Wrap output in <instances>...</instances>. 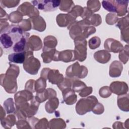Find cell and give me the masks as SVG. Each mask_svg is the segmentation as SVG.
<instances>
[{
  "label": "cell",
  "mask_w": 129,
  "mask_h": 129,
  "mask_svg": "<svg viewBox=\"0 0 129 129\" xmlns=\"http://www.w3.org/2000/svg\"><path fill=\"white\" fill-rule=\"evenodd\" d=\"M29 35L18 25H9L1 31V47L6 54L26 51Z\"/></svg>",
  "instance_id": "6da1fadb"
},
{
  "label": "cell",
  "mask_w": 129,
  "mask_h": 129,
  "mask_svg": "<svg viewBox=\"0 0 129 129\" xmlns=\"http://www.w3.org/2000/svg\"><path fill=\"white\" fill-rule=\"evenodd\" d=\"M90 22L86 19H83L81 21L74 22L68 27L70 30V35L74 40L86 39L88 36L94 34L96 29Z\"/></svg>",
  "instance_id": "7a4b0ae2"
},
{
  "label": "cell",
  "mask_w": 129,
  "mask_h": 129,
  "mask_svg": "<svg viewBox=\"0 0 129 129\" xmlns=\"http://www.w3.org/2000/svg\"><path fill=\"white\" fill-rule=\"evenodd\" d=\"M19 74L17 66L10 63V67L5 74L1 75V86L9 93H15L17 90V78Z\"/></svg>",
  "instance_id": "3957f363"
},
{
  "label": "cell",
  "mask_w": 129,
  "mask_h": 129,
  "mask_svg": "<svg viewBox=\"0 0 129 129\" xmlns=\"http://www.w3.org/2000/svg\"><path fill=\"white\" fill-rule=\"evenodd\" d=\"M97 102V99L94 96L81 99L78 101L76 106V112L80 115H83L92 111Z\"/></svg>",
  "instance_id": "277c9868"
},
{
  "label": "cell",
  "mask_w": 129,
  "mask_h": 129,
  "mask_svg": "<svg viewBox=\"0 0 129 129\" xmlns=\"http://www.w3.org/2000/svg\"><path fill=\"white\" fill-rule=\"evenodd\" d=\"M41 67L39 60L34 57L33 52L31 50L26 51V58L23 63L24 69L31 75H36Z\"/></svg>",
  "instance_id": "5b68a950"
},
{
  "label": "cell",
  "mask_w": 129,
  "mask_h": 129,
  "mask_svg": "<svg viewBox=\"0 0 129 129\" xmlns=\"http://www.w3.org/2000/svg\"><path fill=\"white\" fill-rule=\"evenodd\" d=\"M87 74L88 70L87 68L83 66H80L78 62L68 67L66 73V76L68 78L73 79L75 78H84Z\"/></svg>",
  "instance_id": "8992f818"
},
{
  "label": "cell",
  "mask_w": 129,
  "mask_h": 129,
  "mask_svg": "<svg viewBox=\"0 0 129 129\" xmlns=\"http://www.w3.org/2000/svg\"><path fill=\"white\" fill-rule=\"evenodd\" d=\"M41 77L46 80L52 84L57 85L60 83L64 79L63 76L60 74L57 70H51L49 68H43L41 71Z\"/></svg>",
  "instance_id": "52a82bcc"
},
{
  "label": "cell",
  "mask_w": 129,
  "mask_h": 129,
  "mask_svg": "<svg viewBox=\"0 0 129 129\" xmlns=\"http://www.w3.org/2000/svg\"><path fill=\"white\" fill-rule=\"evenodd\" d=\"M32 5L35 6L38 9L45 12L53 11L57 10L59 6L60 1H49L40 0L33 1L31 2Z\"/></svg>",
  "instance_id": "ba28073f"
},
{
  "label": "cell",
  "mask_w": 129,
  "mask_h": 129,
  "mask_svg": "<svg viewBox=\"0 0 129 129\" xmlns=\"http://www.w3.org/2000/svg\"><path fill=\"white\" fill-rule=\"evenodd\" d=\"M74 54L76 59L84 61L87 56V41L86 39H75Z\"/></svg>",
  "instance_id": "9c48e42d"
},
{
  "label": "cell",
  "mask_w": 129,
  "mask_h": 129,
  "mask_svg": "<svg viewBox=\"0 0 129 129\" xmlns=\"http://www.w3.org/2000/svg\"><path fill=\"white\" fill-rule=\"evenodd\" d=\"M17 11L23 16H28L30 18L39 16V14L38 9L29 2L22 3V5L18 7Z\"/></svg>",
  "instance_id": "30bf717a"
},
{
  "label": "cell",
  "mask_w": 129,
  "mask_h": 129,
  "mask_svg": "<svg viewBox=\"0 0 129 129\" xmlns=\"http://www.w3.org/2000/svg\"><path fill=\"white\" fill-rule=\"evenodd\" d=\"M34 97L32 92L25 89L18 92L15 95L16 107H18L32 99Z\"/></svg>",
  "instance_id": "8fae6325"
},
{
  "label": "cell",
  "mask_w": 129,
  "mask_h": 129,
  "mask_svg": "<svg viewBox=\"0 0 129 129\" xmlns=\"http://www.w3.org/2000/svg\"><path fill=\"white\" fill-rule=\"evenodd\" d=\"M109 88L111 93L118 95L125 94L128 91L127 85L124 82H113L111 83Z\"/></svg>",
  "instance_id": "7c38bea8"
},
{
  "label": "cell",
  "mask_w": 129,
  "mask_h": 129,
  "mask_svg": "<svg viewBox=\"0 0 129 129\" xmlns=\"http://www.w3.org/2000/svg\"><path fill=\"white\" fill-rule=\"evenodd\" d=\"M104 47L108 52L114 53L118 52L123 48V45L120 42L112 38H108L106 40L104 44Z\"/></svg>",
  "instance_id": "4fadbf2b"
},
{
  "label": "cell",
  "mask_w": 129,
  "mask_h": 129,
  "mask_svg": "<svg viewBox=\"0 0 129 129\" xmlns=\"http://www.w3.org/2000/svg\"><path fill=\"white\" fill-rule=\"evenodd\" d=\"M76 19L69 13L68 14H60L56 17V22L59 26L66 27L74 22Z\"/></svg>",
  "instance_id": "5bb4252c"
},
{
  "label": "cell",
  "mask_w": 129,
  "mask_h": 129,
  "mask_svg": "<svg viewBox=\"0 0 129 129\" xmlns=\"http://www.w3.org/2000/svg\"><path fill=\"white\" fill-rule=\"evenodd\" d=\"M56 93L55 90L51 88H48L45 89L42 92L37 93L35 97L36 100L40 103L45 101L46 100L56 97Z\"/></svg>",
  "instance_id": "9a60e30c"
},
{
  "label": "cell",
  "mask_w": 129,
  "mask_h": 129,
  "mask_svg": "<svg viewBox=\"0 0 129 129\" xmlns=\"http://www.w3.org/2000/svg\"><path fill=\"white\" fill-rule=\"evenodd\" d=\"M32 25V28L40 32H42L46 28V23L43 18L40 16H34L29 18Z\"/></svg>",
  "instance_id": "2e32d148"
},
{
  "label": "cell",
  "mask_w": 129,
  "mask_h": 129,
  "mask_svg": "<svg viewBox=\"0 0 129 129\" xmlns=\"http://www.w3.org/2000/svg\"><path fill=\"white\" fill-rule=\"evenodd\" d=\"M41 39L36 35H32L29 37L27 43V50L37 51L42 48Z\"/></svg>",
  "instance_id": "e0dca14e"
},
{
  "label": "cell",
  "mask_w": 129,
  "mask_h": 129,
  "mask_svg": "<svg viewBox=\"0 0 129 129\" xmlns=\"http://www.w3.org/2000/svg\"><path fill=\"white\" fill-rule=\"evenodd\" d=\"M59 51L55 49V48L50 50L44 51L41 54L43 61L45 63H49L52 60L59 61L58 56Z\"/></svg>",
  "instance_id": "ac0fdd59"
},
{
  "label": "cell",
  "mask_w": 129,
  "mask_h": 129,
  "mask_svg": "<svg viewBox=\"0 0 129 129\" xmlns=\"http://www.w3.org/2000/svg\"><path fill=\"white\" fill-rule=\"evenodd\" d=\"M62 96L64 102L68 105L74 104L77 99V96L75 91L71 88H69L62 91Z\"/></svg>",
  "instance_id": "d6986e66"
},
{
  "label": "cell",
  "mask_w": 129,
  "mask_h": 129,
  "mask_svg": "<svg viewBox=\"0 0 129 129\" xmlns=\"http://www.w3.org/2000/svg\"><path fill=\"white\" fill-rule=\"evenodd\" d=\"M117 16H123L127 13L128 1H114Z\"/></svg>",
  "instance_id": "ffe728a7"
},
{
  "label": "cell",
  "mask_w": 129,
  "mask_h": 129,
  "mask_svg": "<svg viewBox=\"0 0 129 129\" xmlns=\"http://www.w3.org/2000/svg\"><path fill=\"white\" fill-rule=\"evenodd\" d=\"M122 64L118 61H113L109 68V75L111 77H118L121 75L122 70Z\"/></svg>",
  "instance_id": "44dd1931"
},
{
  "label": "cell",
  "mask_w": 129,
  "mask_h": 129,
  "mask_svg": "<svg viewBox=\"0 0 129 129\" xmlns=\"http://www.w3.org/2000/svg\"><path fill=\"white\" fill-rule=\"evenodd\" d=\"M94 57L95 60L101 63H107L111 58L110 53L105 50H99L95 52Z\"/></svg>",
  "instance_id": "7402d4cb"
},
{
  "label": "cell",
  "mask_w": 129,
  "mask_h": 129,
  "mask_svg": "<svg viewBox=\"0 0 129 129\" xmlns=\"http://www.w3.org/2000/svg\"><path fill=\"white\" fill-rule=\"evenodd\" d=\"M26 51L11 53L8 56L9 61L17 63H24L26 58Z\"/></svg>",
  "instance_id": "603a6c76"
},
{
  "label": "cell",
  "mask_w": 129,
  "mask_h": 129,
  "mask_svg": "<svg viewBox=\"0 0 129 129\" xmlns=\"http://www.w3.org/2000/svg\"><path fill=\"white\" fill-rule=\"evenodd\" d=\"M76 59L73 50H66L59 52L58 60L65 62L75 61Z\"/></svg>",
  "instance_id": "cb8c5ba5"
},
{
  "label": "cell",
  "mask_w": 129,
  "mask_h": 129,
  "mask_svg": "<svg viewBox=\"0 0 129 129\" xmlns=\"http://www.w3.org/2000/svg\"><path fill=\"white\" fill-rule=\"evenodd\" d=\"M57 39L53 36H47L44 39L43 52L54 49L57 45Z\"/></svg>",
  "instance_id": "d4e9b609"
},
{
  "label": "cell",
  "mask_w": 129,
  "mask_h": 129,
  "mask_svg": "<svg viewBox=\"0 0 129 129\" xmlns=\"http://www.w3.org/2000/svg\"><path fill=\"white\" fill-rule=\"evenodd\" d=\"M118 106L120 110L124 111H128V95L127 93L119 96L117 98Z\"/></svg>",
  "instance_id": "484cf974"
},
{
  "label": "cell",
  "mask_w": 129,
  "mask_h": 129,
  "mask_svg": "<svg viewBox=\"0 0 129 129\" xmlns=\"http://www.w3.org/2000/svg\"><path fill=\"white\" fill-rule=\"evenodd\" d=\"M59 104L58 99L54 97L49 99L45 104V110L49 113H53L57 108Z\"/></svg>",
  "instance_id": "4316f807"
},
{
  "label": "cell",
  "mask_w": 129,
  "mask_h": 129,
  "mask_svg": "<svg viewBox=\"0 0 129 129\" xmlns=\"http://www.w3.org/2000/svg\"><path fill=\"white\" fill-rule=\"evenodd\" d=\"M46 80L44 78L40 77L35 82L34 89L37 93H40L44 91L46 86Z\"/></svg>",
  "instance_id": "83f0119b"
},
{
  "label": "cell",
  "mask_w": 129,
  "mask_h": 129,
  "mask_svg": "<svg viewBox=\"0 0 129 129\" xmlns=\"http://www.w3.org/2000/svg\"><path fill=\"white\" fill-rule=\"evenodd\" d=\"M74 6V3L72 1H60L59 8L62 11L68 12L69 13Z\"/></svg>",
  "instance_id": "f1b7e54d"
},
{
  "label": "cell",
  "mask_w": 129,
  "mask_h": 129,
  "mask_svg": "<svg viewBox=\"0 0 129 129\" xmlns=\"http://www.w3.org/2000/svg\"><path fill=\"white\" fill-rule=\"evenodd\" d=\"M22 18L23 15L17 11L12 12L10 14L8 17L9 20L13 23H20L23 20Z\"/></svg>",
  "instance_id": "f546056e"
},
{
  "label": "cell",
  "mask_w": 129,
  "mask_h": 129,
  "mask_svg": "<svg viewBox=\"0 0 129 129\" xmlns=\"http://www.w3.org/2000/svg\"><path fill=\"white\" fill-rule=\"evenodd\" d=\"M86 86V85L84 82L77 79H72V89L75 92H80L81 90Z\"/></svg>",
  "instance_id": "4dcf8cb0"
},
{
  "label": "cell",
  "mask_w": 129,
  "mask_h": 129,
  "mask_svg": "<svg viewBox=\"0 0 129 129\" xmlns=\"http://www.w3.org/2000/svg\"><path fill=\"white\" fill-rule=\"evenodd\" d=\"M87 8L93 13L98 11L100 8V3L99 1H88L87 3Z\"/></svg>",
  "instance_id": "1f68e13d"
},
{
  "label": "cell",
  "mask_w": 129,
  "mask_h": 129,
  "mask_svg": "<svg viewBox=\"0 0 129 129\" xmlns=\"http://www.w3.org/2000/svg\"><path fill=\"white\" fill-rule=\"evenodd\" d=\"M102 5L104 9L111 13H116L114 1H103Z\"/></svg>",
  "instance_id": "d6a6232c"
},
{
  "label": "cell",
  "mask_w": 129,
  "mask_h": 129,
  "mask_svg": "<svg viewBox=\"0 0 129 129\" xmlns=\"http://www.w3.org/2000/svg\"><path fill=\"white\" fill-rule=\"evenodd\" d=\"M72 79L67 77L64 78L63 80L60 83L57 85V86L59 88V90H60L62 92L64 90L71 88V87H72Z\"/></svg>",
  "instance_id": "836d02e7"
},
{
  "label": "cell",
  "mask_w": 129,
  "mask_h": 129,
  "mask_svg": "<svg viewBox=\"0 0 129 129\" xmlns=\"http://www.w3.org/2000/svg\"><path fill=\"white\" fill-rule=\"evenodd\" d=\"M128 45L125 46L124 48H123L119 53V58L121 61L124 64L126 63L128 59Z\"/></svg>",
  "instance_id": "e575fe53"
},
{
  "label": "cell",
  "mask_w": 129,
  "mask_h": 129,
  "mask_svg": "<svg viewBox=\"0 0 129 129\" xmlns=\"http://www.w3.org/2000/svg\"><path fill=\"white\" fill-rule=\"evenodd\" d=\"M4 106L8 114L13 113L15 111L14 102L12 98H9L7 99L4 102Z\"/></svg>",
  "instance_id": "d590c367"
},
{
  "label": "cell",
  "mask_w": 129,
  "mask_h": 129,
  "mask_svg": "<svg viewBox=\"0 0 129 129\" xmlns=\"http://www.w3.org/2000/svg\"><path fill=\"white\" fill-rule=\"evenodd\" d=\"M87 20L90 22L91 25L97 26L101 23V18L98 14H92Z\"/></svg>",
  "instance_id": "8d00e7d4"
},
{
  "label": "cell",
  "mask_w": 129,
  "mask_h": 129,
  "mask_svg": "<svg viewBox=\"0 0 129 129\" xmlns=\"http://www.w3.org/2000/svg\"><path fill=\"white\" fill-rule=\"evenodd\" d=\"M101 43L100 39L97 36H94L89 40V46L91 49H95L98 48Z\"/></svg>",
  "instance_id": "74e56055"
},
{
  "label": "cell",
  "mask_w": 129,
  "mask_h": 129,
  "mask_svg": "<svg viewBox=\"0 0 129 129\" xmlns=\"http://www.w3.org/2000/svg\"><path fill=\"white\" fill-rule=\"evenodd\" d=\"M18 26L25 32L29 31L32 29V25L29 19L23 20L19 23Z\"/></svg>",
  "instance_id": "f35d334b"
},
{
  "label": "cell",
  "mask_w": 129,
  "mask_h": 129,
  "mask_svg": "<svg viewBox=\"0 0 129 129\" xmlns=\"http://www.w3.org/2000/svg\"><path fill=\"white\" fill-rule=\"evenodd\" d=\"M128 16L127 15L126 17H123L119 19L118 21V23L116 24L117 26L121 30L128 27Z\"/></svg>",
  "instance_id": "ab89813d"
},
{
  "label": "cell",
  "mask_w": 129,
  "mask_h": 129,
  "mask_svg": "<svg viewBox=\"0 0 129 129\" xmlns=\"http://www.w3.org/2000/svg\"><path fill=\"white\" fill-rule=\"evenodd\" d=\"M118 21L117 15L114 13H110L106 15V22L108 25H113Z\"/></svg>",
  "instance_id": "60d3db41"
},
{
  "label": "cell",
  "mask_w": 129,
  "mask_h": 129,
  "mask_svg": "<svg viewBox=\"0 0 129 129\" xmlns=\"http://www.w3.org/2000/svg\"><path fill=\"white\" fill-rule=\"evenodd\" d=\"M3 119H4V123H1L2 125L4 126V127H6V125H10L11 126H13L15 123V121H16V118H15V116L14 115H9L7 116V117L6 118H4ZM2 120V119H1Z\"/></svg>",
  "instance_id": "b9f144b4"
},
{
  "label": "cell",
  "mask_w": 129,
  "mask_h": 129,
  "mask_svg": "<svg viewBox=\"0 0 129 129\" xmlns=\"http://www.w3.org/2000/svg\"><path fill=\"white\" fill-rule=\"evenodd\" d=\"M99 95L102 98H107L111 94L110 88L108 86H104L101 88L99 91Z\"/></svg>",
  "instance_id": "7bdbcfd3"
},
{
  "label": "cell",
  "mask_w": 129,
  "mask_h": 129,
  "mask_svg": "<svg viewBox=\"0 0 129 129\" xmlns=\"http://www.w3.org/2000/svg\"><path fill=\"white\" fill-rule=\"evenodd\" d=\"M20 3V1H1V3L2 5L4 7H7L8 8H11L12 7H15L17 6Z\"/></svg>",
  "instance_id": "ee69618b"
},
{
  "label": "cell",
  "mask_w": 129,
  "mask_h": 129,
  "mask_svg": "<svg viewBox=\"0 0 129 129\" xmlns=\"http://www.w3.org/2000/svg\"><path fill=\"white\" fill-rule=\"evenodd\" d=\"M92 111L95 114H100L104 111V107L102 104L97 102Z\"/></svg>",
  "instance_id": "f6af8a7d"
},
{
  "label": "cell",
  "mask_w": 129,
  "mask_h": 129,
  "mask_svg": "<svg viewBox=\"0 0 129 129\" xmlns=\"http://www.w3.org/2000/svg\"><path fill=\"white\" fill-rule=\"evenodd\" d=\"M92 92V88L91 87H85L79 92V95L81 97H86L90 94Z\"/></svg>",
  "instance_id": "bcb514c9"
},
{
  "label": "cell",
  "mask_w": 129,
  "mask_h": 129,
  "mask_svg": "<svg viewBox=\"0 0 129 129\" xmlns=\"http://www.w3.org/2000/svg\"><path fill=\"white\" fill-rule=\"evenodd\" d=\"M34 85H35V81L34 80H30L27 82L25 85V89L32 93L34 92Z\"/></svg>",
  "instance_id": "7dc6e473"
}]
</instances>
